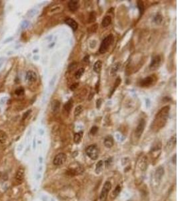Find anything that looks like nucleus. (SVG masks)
<instances>
[{
	"instance_id": "nucleus-10",
	"label": "nucleus",
	"mask_w": 178,
	"mask_h": 201,
	"mask_svg": "<svg viewBox=\"0 0 178 201\" xmlns=\"http://www.w3.org/2000/svg\"><path fill=\"white\" fill-rule=\"evenodd\" d=\"M26 79L30 83H34L37 80V74L33 70H28L26 72Z\"/></svg>"
},
{
	"instance_id": "nucleus-31",
	"label": "nucleus",
	"mask_w": 178,
	"mask_h": 201,
	"mask_svg": "<svg viewBox=\"0 0 178 201\" xmlns=\"http://www.w3.org/2000/svg\"><path fill=\"white\" fill-rule=\"evenodd\" d=\"M82 111H83V107H82L81 105L78 106V107H75V109L74 115L75 116H78V115H80V114L82 113Z\"/></svg>"
},
{
	"instance_id": "nucleus-1",
	"label": "nucleus",
	"mask_w": 178,
	"mask_h": 201,
	"mask_svg": "<svg viewBox=\"0 0 178 201\" xmlns=\"http://www.w3.org/2000/svg\"><path fill=\"white\" fill-rule=\"evenodd\" d=\"M169 106H165V107L160 109V111L156 114V117L154 119V122H153L152 126L159 128L163 127L167 121L168 115H169Z\"/></svg>"
},
{
	"instance_id": "nucleus-27",
	"label": "nucleus",
	"mask_w": 178,
	"mask_h": 201,
	"mask_svg": "<svg viewBox=\"0 0 178 201\" xmlns=\"http://www.w3.org/2000/svg\"><path fill=\"white\" fill-rule=\"evenodd\" d=\"M162 21H163V16L160 13L157 14L154 17V22L157 24H160L162 22Z\"/></svg>"
},
{
	"instance_id": "nucleus-47",
	"label": "nucleus",
	"mask_w": 178,
	"mask_h": 201,
	"mask_svg": "<svg viewBox=\"0 0 178 201\" xmlns=\"http://www.w3.org/2000/svg\"><path fill=\"white\" fill-rule=\"evenodd\" d=\"M34 52H37V50H34Z\"/></svg>"
},
{
	"instance_id": "nucleus-13",
	"label": "nucleus",
	"mask_w": 178,
	"mask_h": 201,
	"mask_svg": "<svg viewBox=\"0 0 178 201\" xmlns=\"http://www.w3.org/2000/svg\"><path fill=\"white\" fill-rule=\"evenodd\" d=\"M68 8L71 11H75L80 8V2L77 0H71L68 3Z\"/></svg>"
},
{
	"instance_id": "nucleus-5",
	"label": "nucleus",
	"mask_w": 178,
	"mask_h": 201,
	"mask_svg": "<svg viewBox=\"0 0 178 201\" xmlns=\"http://www.w3.org/2000/svg\"><path fill=\"white\" fill-rule=\"evenodd\" d=\"M156 81V77L154 76H149L147 77H145L143 79L141 80L139 85L142 87H149L151 86L155 83Z\"/></svg>"
},
{
	"instance_id": "nucleus-23",
	"label": "nucleus",
	"mask_w": 178,
	"mask_h": 201,
	"mask_svg": "<svg viewBox=\"0 0 178 201\" xmlns=\"http://www.w3.org/2000/svg\"><path fill=\"white\" fill-rule=\"evenodd\" d=\"M121 80L120 77H117V79H116V80H115L114 86H113V88H112V90H111V95H110V97H111V96L113 94V93L115 92V90H116V88H117V87L119 86V85H120V83H121Z\"/></svg>"
},
{
	"instance_id": "nucleus-37",
	"label": "nucleus",
	"mask_w": 178,
	"mask_h": 201,
	"mask_svg": "<svg viewBox=\"0 0 178 201\" xmlns=\"http://www.w3.org/2000/svg\"><path fill=\"white\" fill-rule=\"evenodd\" d=\"M32 109H29V110H28V111H26V113H25L23 115L22 120L24 121L25 119H27V117H28L30 115V113H32Z\"/></svg>"
},
{
	"instance_id": "nucleus-3",
	"label": "nucleus",
	"mask_w": 178,
	"mask_h": 201,
	"mask_svg": "<svg viewBox=\"0 0 178 201\" xmlns=\"http://www.w3.org/2000/svg\"><path fill=\"white\" fill-rule=\"evenodd\" d=\"M85 152L87 156H89L91 160H95L99 157V149L95 144L89 145L85 150Z\"/></svg>"
},
{
	"instance_id": "nucleus-21",
	"label": "nucleus",
	"mask_w": 178,
	"mask_h": 201,
	"mask_svg": "<svg viewBox=\"0 0 178 201\" xmlns=\"http://www.w3.org/2000/svg\"><path fill=\"white\" fill-rule=\"evenodd\" d=\"M83 134H84V132L81 131V132H78L77 134H75L74 135V138H73V140H74L75 143H79L81 141L82 139V137H83Z\"/></svg>"
},
{
	"instance_id": "nucleus-41",
	"label": "nucleus",
	"mask_w": 178,
	"mask_h": 201,
	"mask_svg": "<svg viewBox=\"0 0 178 201\" xmlns=\"http://www.w3.org/2000/svg\"><path fill=\"white\" fill-rule=\"evenodd\" d=\"M13 40V36H11V37H9V38H6V39L5 40H4L3 43H4V44H8V43H9V42H10L12 41Z\"/></svg>"
},
{
	"instance_id": "nucleus-28",
	"label": "nucleus",
	"mask_w": 178,
	"mask_h": 201,
	"mask_svg": "<svg viewBox=\"0 0 178 201\" xmlns=\"http://www.w3.org/2000/svg\"><path fill=\"white\" fill-rule=\"evenodd\" d=\"M84 72H85V69H84V68H80V69L78 70V71L75 72V77L78 79H80V78L82 77V76L84 75Z\"/></svg>"
},
{
	"instance_id": "nucleus-34",
	"label": "nucleus",
	"mask_w": 178,
	"mask_h": 201,
	"mask_svg": "<svg viewBox=\"0 0 178 201\" xmlns=\"http://www.w3.org/2000/svg\"><path fill=\"white\" fill-rule=\"evenodd\" d=\"M29 26H30V22L28 20L23 21L21 24V28L22 29L27 28Z\"/></svg>"
},
{
	"instance_id": "nucleus-7",
	"label": "nucleus",
	"mask_w": 178,
	"mask_h": 201,
	"mask_svg": "<svg viewBox=\"0 0 178 201\" xmlns=\"http://www.w3.org/2000/svg\"><path fill=\"white\" fill-rule=\"evenodd\" d=\"M161 62V58L160 57V56L157 55L155 56L152 58L151 63L149 64V69L151 70H156L158 69V68L160 67V64Z\"/></svg>"
},
{
	"instance_id": "nucleus-30",
	"label": "nucleus",
	"mask_w": 178,
	"mask_h": 201,
	"mask_svg": "<svg viewBox=\"0 0 178 201\" xmlns=\"http://www.w3.org/2000/svg\"><path fill=\"white\" fill-rule=\"evenodd\" d=\"M121 186H119V185H117V186H116V188H115V190H113V198L117 197V196H118L119 194V193L121 192Z\"/></svg>"
},
{
	"instance_id": "nucleus-32",
	"label": "nucleus",
	"mask_w": 178,
	"mask_h": 201,
	"mask_svg": "<svg viewBox=\"0 0 178 201\" xmlns=\"http://www.w3.org/2000/svg\"><path fill=\"white\" fill-rule=\"evenodd\" d=\"M25 93V89L23 87H19L15 91V94L17 96H21Z\"/></svg>"
},
{
	"instance_id": "nucleus-33",
	"label": "nucleus",
	"mask_w": 178,
	"mask_h": 201,
	"mask_svg": "<svg viewBox=\"0 0 178 201\" xmlns=\"http://www.w3.org/2000/svg\"><path fill=\"white\" fill-rule=\"evenodd\" d=\"M37 11L35 9H32V10H30V11H28V13H27V15H28V16H29V17H34V15L37 13Z\"/></svg>"
},
{
	"instance_id": "nucleus-2",
	"label": "nucleus",
	"mask_w": 178,
	"mask_h": 201,
	"mask_svg": "<svg viewBox=\"0 0 178 201\" xmlns=\"http://www.w3.org/2000/svg\"><path fill=\"white\" fill-rule=\"evenodd\" d=\"M113 40V36L112 34H110L108 36H107L106 38H104L102 41L100 47H99V52L101 54H104L106 53L107 51L108 50V49L110 48V46H111V43Z\"/></svg>"
},
{
	"instance_id": "nucleus-45",
	"label": "nucleus",
	"mask_w": 178,
	"mask_h": 201,
	"mask_svg": "<svg viewBox=\"0 0 178 201\" xmlns=\"http://www.w3.org/2000/svg\"><path fill=\"white\" fill-rule=\"evenodd\" d=\"M93 97H94V93L93 92L90 93V94H89V98H88V99H89V101H91V100L93 99Z\"/></svg>"
},
{
	"instance_id": "nucleus-19",
	"label": "nucleus",
	"mask_w": 178,
	"mask_h": 201,
	"mask_svg": "<svg viewBox=\"0 0 178 201\" xmlns=\"http://www.w3.org/2000/svg\"><path fill=\"white\" fill-rule=\"evenodd\" d=\"M164 174L163 167H159L156 172V178L158 180H160Z\"/></svg>"
},
{
	"instance_id": "nucleus-22",
	"label": "nucleus",
	"mask_w": 178,
	"mask_h": 201,
	"mask_svg": "<svg viewBox=\"0 0 178 201\" xmlns=\"http://www.w3.org/2000/svg\"><path fill=\"white\" fill-rule=\"evenodd\" d=\"M176 143V137H171L169 141L167 142V148L169 149V150H171L172 148H173V147Z\"/></svg>"
},
{
	"instance_id": "nucleus-14",
	"label": "nucleus",
	"mask_w": 178,
	"mask_h": 201,
	"mask_svg": "<svg viewBox=\"0 0 178 201\" xmlns=\"http://www.w3.org/2000/svg\"><path fill=\"white\" fill-rule=\"evenodd\" d=\"M104 145L106 148H111V147L113 145L114 143V139H113V137L111 135H108L107 137H106V138L104 139Z\"/></svg>"
},
{
	"instance_id": "nucleus-29",
	"label": "nucleus",
	"mask_w": 178,
	"mask_h": 201,
	"mask_svg": "<svg viewBox=\"0 0 178 201\" xmlns=\"http://www.w3.org/2000/svg\"><path fill=\"white\" fill-rule=\"evenodd\" d=\"M95 20H96V13H95V11H92V12H91L90 14H89L88 22L93 23L95 22Z\"/></svg>"
},
{
	"instance_id": "nucleus-8",
	"label": "nucleus",
	"mask_w": 178,
	"mask_h": 201,
	"mask_svg": "<svg viewBox=\"0 0 178 201\" xmlns=\"http://www.w3.org/2000/svg\"><path fill=\"white\" fill-rule=\"evenodd\" d=\"M145 126V121L144 119H141L139 120V122L137 125V127H136V131H135V134H136V137L137 138H139L141 136L143 131H144Z\"/></svg>"
},
{
	"instance_id": "nucleus-39",
	"label": "nucleus",
	"mask_w": 178,
	"mask_h": 201,
	"mask_svg": "<svg viewBox=\"0 0 178 201\" xmlns=\"http://www.w3.org/2000/svg\"><path fill=\"white\" fill-rule=\"evenodd\" d=\"M101 103H102L101 99H99L97 100V102H96L97 109H99V108H100L101 105Z\"/></svg>"
},
{
	"instance_id": "nucleus-36",
	"label": "nucleus",
	"mask_w": 178,
	"mask_h": 201,
	"mask_svg": "<svg viewBox=\"0 0 178 201\" xmlns=\"http://www.w3.org/2000/svg\"><path fill=\"white\" fill-rule=\"evenodd\" d=\"M99 128L97 127V126H93L91 127V130H90V134H91L92 135H94L97 134V132H98Z\"/></svg>"
},
{
	"instance_id": "nucleus-43",
	"label": "nucleus",
	"mask_w": 178,
	"mask_h": 201,
	"mask_svg": "<svg viewBox=\"0 0 178 201\" xmlns=\"http://www.w3.org/2000/svg\"><path fill=\"white\" fill-rule=\"evenodd\" d=\"M7 99H8V97H2V99H0V105H2V104L5 103L6 101V100H7Z\"/></svg>"
},
{
	"instance_id": "nucleus-15",
	"label": "nucleus",
	"mask_w": 178,
	"mask_h": 201,
	"mask_svg": "<svg viewBox=\"0 0 178 201\" xmlns=\"http://www.w3.org/2000/svg\"><path fill=\"white\" fill-rule=\"evenodd\" d=\"M60 108V102L58 100H54L52 103V110L54 113L59 112Z\"/></svg>"
},
{
	"instance_id": "nucleus-6",
	"label": "nucleus",
	"mask_w": 178,
	"mask_h": 201,
	"mask_svg": "<svg viewBox=\"0 0 178 201\" xmlns=\"http://www.w3.org/2000/svg\"><path fill=\"white\" fill-rule=\"evenodd\" d=\"M66 160H67L66 154H64V153H59L55 156L53 163L55 166H59L63 165V163L65 162Z\"/></svg>"
},
{
	"instance_id": "nucleus-16",
	"label": "nucleus",
	"mask_w": 178,
	"mask_h": 201,
	"mask_svg": "<svg viewBox=\"0 0 178 201\" xmlns=\"http://www.w3.org/2000/svg\"><path fill=\"white\" fill-rule=\"evenodd\" d=\"M73 105V101L72 99H70L64 105V106H63V109H64V110H65L66 112H67V113H69L71 111V109H72Z\"/></svg>"
},
{
	"instance_id": "nucleus-9",
	"label": "nucleus",
	"mask_w": 178,
	"mask_h": 201,
	"mask_svg": "<svg viewBox=\"0 0 178 201\" xmlns=\"http://www.w3.org/2000/svg\"><path fill=\"white\" fill-rule=\"evenodd\" d=\"M25 171L23 168H19L18 170L15 174V179L18 184H21L24 180Z\"/></svg>"
},
{
	"instance_id": "nucleus-35",
	"label": "nucleus",
	"mask_w": 178,
	"mask_h": 201,
	"mask_svg": "<svg viewBox=\"0 0 178 201\" xmlns=\"http://www.w3.org/2000/svg\"><path fill=\"white\" fill-rule=\"evenodd\" d=\"M97 28H98V25L97 24H93V26H91L90 28H89V29H88V30H89V32H95L97 31Z\"/></svg>"
},
{
	"instance_id": "nucleus-11",
	"label": "nucleus",
	"mask_w": 178,
	"mask_h": 201,
	"mask_svg": "<svg viewBox=\"0 0 178 201\" xmlns=\"http://www.w3.org/2000/svg\"><path fill=\"white\" fill-rule=\"evenodd\" d=\"M82 171H83V169L81 167L75 168H69L67 170V171L65 172V174L68 175V176H73L80 174L82 172Z\"/></svg>"
},
{
	"instance_id": "nucleus-18",
	"label": "nucleus",
	"mask_w": 178,
	"mask_h": 201,
	"mask_svg": "<svg viewBox=\"0 0 178 201\" xmlns=\"http://www.w3.org/2000/svg\"><path fill=\"white\" fill-rule=\"evenodd\" d=\"M102 68V62L101 60H97L95 62V63L93 65V70H94L96 73L100 72Z\"/></svg>"
},
{
	"instance_id": "nucleus-17",
	"label": "nucleus",
	"mask_w": 178,
	"mask_h": 201,
	"mask_svg": "<svg viewBox=\"0 0 178 201\" xmlns=\"http://www.w3.org/2000/svg\"><path fill=\"white\" fill-rule=\"evenodd\" d=\"M111 23V17L110 15H106V17H104V19L102 20L101 25L102 26L106 28V27L109 26Z\"/></svg>"
},
{
	"instance_id": "nucleus-12",
	"label": "nucleus",
	"mask_w": 178,
	"mask_h": 201,
	"mask_svg": "<svg viewBox=\"0 0 178 201\" xmlns=\"http://www.w3.org/2000/svg\"><path fill=\"white\" fill-rule=\"evenodd\" d=\"M65 23L67 25H68L72 29L73 31H75V30H77V29H78V23H77V22H75L74 20L72 19V18H71V17L66 18V19L65 20Z\"/></svg>"
},
{
	"instance_id": "nucleus-4",
	"label": "nucleus",
	"mask_w": 178,
	"mask_h": 201,
	"mask_svg": "<svg viewBox=\"0 0 178 201\" xmlns=\"http://www.w3.org/2000/svg\"><path fill=\"white\" fill-rule=\"evenodd\" d=\"M111 188V182L109 181L105 182L104 184V186L102 188L101 192L100 194V196H99V200L100 201H106L107 198H108V193Z\"/></svg>"
},
{
	"instance_id": "nucleus-24",
	"label": "nucleus",
	"mask_w": 178,
	"mask_h": 201,
	"mask_svg": "<svg viewBox=\"0 0 178 201\" xmlns=\"http://www.w3.org/2000/svg\"><path fill=\"white\" fill-rule=\"evenodd\" d=\"M137 7H138V9H139V15L140 16L143 14V12H144V5H143V2L141 1H138L137 2Z\"/></svg>"
},
{
	"instance_id": "nucleus-46",
	"label": "nucleus",
	"mask_w": 178,
	"mask_h": 201,
	"mask_svg": "<svg viewBox=\"0 0 178 201\" xmlns=\"http://www.w3.org/2000/svg\"><path fill=\"white\" fill-rule=\"evenodd\" d=\"M38 58H39V57H37V56H35V57H34V59H35V60H37Z\"/></svg>"
},
{
	"instance_id": "nucleus-44",
	"label": "nucleus",
	"mask_w": 178,
	"mask_h": 201,
	"mask_svg": "<svg viewBox=\"0 0 178 201\" xmlns=\"http://www.w3.org/2000/svg\"><path fill=\"white\" fill-rule=\"evenodd\" d=\"M84 61L85 62H88L89 61V55H86L84 58Z\"/></svg>"
},
{
	"instance_id": "nucleus-25",
	"label": "nucleus",
	"mask_w": 178,
	"mask_h": 201,
	"mask_svg": "<svg viewBox=\"0 0 178 201\" xmlns=\"http://www.w3.org/2000/svg\"><path fill=\"white\" fill-rule=\"evenodd\" d=\"M7 139H8L7 134L3 131H0V143H6Z\"/></svg>"
},
{
	"instance_id": "nucleus-42",
	"label": "nucleus",
	"mask_w": 178,
	"mask_h": 201,
	"mask_svg": "<svg viewBox=\"0 0 178 201\" xmlns=\"http://www.w3.org/2000/svg\"><path fill=\"white\" fill-rule=\"evenodd\" d=\"M78 83H74V84H73V85H71V86H70V90H74L75 88H77V87H78Z\"/></svg>"
},
{
	"instance_id": "nucleus-26",
	"label": "nucleus",
	"mask_w": 178,
	"mask_h": 201,
	"mask_svg": "<svg viewBox=\"0 0 178 201\" xmlns=\"http://www.w3.org/2000/svg\"><path fill=\"white\" fill-rule=\"evenodd\" d=\"M103 166H104V162L102 160L99 161L98 163H97L96 168H95V172L97 174H99L103 169Z\"/></svg>"
},
{
	"instance_id": "nucleus-38",
	"label": "nucleus",
	"mask_w": 178,
	"mask_h": 201,
	"mask_svg": "<svg viewBox=\"0 0 178 201\" xmlns=\"http://www.w3.org/2000/svg\"><path fill=\"white\" fill-rule=\"evenodd\" d=\"M6 61V58L4 57H0V69L2 68L3 64H4V62Z\"/></svg>"
},
{
	"instance_id": "nucleus-20",
	"label": "nucleus",
	"mask_w": 178,
	"mask_h": 201,
	"mask_svg": "<svg viewBox=\"0 0 178 201\" xmlns=\"http://www.w3.org/2000/svg\"><path fill=\"white\" fill-rule=\"evenodd\" d=\"M120 66H121V64L120 63H119V62H117V63L114 64V66L111 68V72H110L111 75L113 76H113H115V75L117 74V72H118L119 70V68H120Z\"/></svg>"
},
{
	"instance_id": "nucleus-40",
	"label": "nucleus",
	"mask_w": 178,
	"mask_h": 201,
	"mask_svg": "<svg viewBox=\"0 0 178 201\" xmlns=\"http://www.w3.org/2000/svg\"><path fill=\"white\" fill-rule=\"evenodd\" d=\"M76 66H77L76 63H72V64H70V65L69 66V67H68L69 70H70V71L71 70H73L76 67Z\"/></svg>"
}]
</instances>
